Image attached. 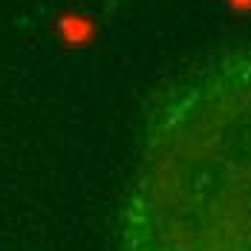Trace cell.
Returning <instances> with one entry per match:
<instances>
[{"instance_id":"6da1fadb","label":"cell","mask_w":251,"mask_h":251,"mask_svg":"<svg viewBox=\"0 0 251 251\" xmlns=\"http://www.w3.org/2000/svg\"><path fill=\"white\" fill-rule=\"evenodd\" d=\"M125 251H251V44L156 93L122 205Z\"/></svg>"}]
</instances>
